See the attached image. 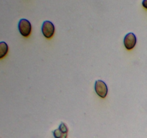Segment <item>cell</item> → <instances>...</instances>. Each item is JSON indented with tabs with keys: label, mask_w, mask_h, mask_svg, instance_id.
Segmentation results:
<instances>
[{
	"label": "cell",
	"mask_w": 147,
	"mask_h": 138,
	"mask_svg": "<svg viewBox=\"0 0 147 138\" xmlns=\"http://www.w3.org/2000/svg\"><path fill=\"white\" fill-rule=\"evenodd\" d=\"M18 29L23 37H28L32 30L30 22L26 19H21L18 23Z\"/></svg>",
	"instance_id": "obj_1"
},
{
	"label": "cell",
	"mask_w": 147,
	"mask_h": 138,
	"mask_svg": "<svg viewBox=\"0 0 147 138\" xmlns=\"http://www.w3.org/2000/svg\"><path fill=\"white\" fill-rule=\"evenodd\" d=\"M94 90L97 95L101 98H105L107 95L108 89L105 83L102 80H97L94 84Z\"/></svg>",
	"instance_id": "obj_2"
},
{
	"label": "cell",
	"mask_w": 147,
	"mask_h": 138,
	"mask_svg": "<svg viewBox=\"0 0 147 138\" xmlns=\"http://www.w3.org/2000/svg\"><path fill=\"white\" fill-rule=\"evenodd\" d=\"M42 32L46 38L50 39L53 37L55 32L54 25L50 21H44L42 25Z\"/></svg>",
	"instance_id": "obj_3"
},
{
	"label": "cell",
	"mask_w": 147,
	"mask_h": 138,
	"mask_svg": "<svg viewBox=\"0 0 147 138\" xmlns=\"http://www.w3.org/2000/svg\"><path fill=\"white\" fill-rule=\"evenodd\" d=\"M136 41L137 39L135 35L133 32H129L127 35H125V38H124V46H125L127 50H132L136 46Z\"/></svg>",
	"instance_id": "obj_4"
},
{
	"label": "cell",
	"mask_w": 147,
	"mask_h": 138,
	"mask_svg": "<svg viewBox=\"0 0 147 138\" xmlns=\"http://www.w3.org/2000/svg\"><path fill=\"white\" fill-rule=\"evenodd\" d=\"M55 138H67L68 128L66 124L61 122L57 129H55L53 132Z\"/></svg>",
	"instance_id": "obj_5"
},
{
	"label": "cell",
	"mask_w": 147,
	"mask_h": 138,
	"mask_svg": "<svg viewBox=\"0 0 147 138\" xmlns=\"http://www.w3.org/2000/svg\"><path fill=\"white\" fill-rule=\"evenodd\" d=\"M9 50L8 45L5 42H0V59H2L7 56Z\"/></svg>",
	"instance_id": "obj_6"
},
{
	"label": "cell",
	"mask_w": 147,
	"mask_h": 138,
	"mask_svg": "<svg viewBox=\"0 0 147 138\" xmlns=\"http://www.w3.org/2000/svg\"><path fill=\"white\" fill-rule=\"evenodd\" d=\"M142 5L145 9H147V0H143Z\"/></svg>",
	"instance_id": "obj_7"
}]
</instances>
